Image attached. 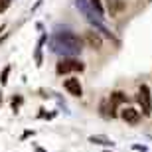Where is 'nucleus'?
<instances>
[{
	"label": "nucleus",
	"instance_id": "ddd939ff",
	"mask_svg": "<svg viewBox=\"0 0 152 152\" xmlns=\"http://www.w3.org/2000/svg\"><path fill=\"white\" fill-rule=\"evenodd\" d=\"M8 71H10V67H6L4 71H2V79H0L2 83H6V77H8Z\"/></svg>",
	"mask_w": 152,
	"mask_h": 152
},
{
	"label": "nucleus",
	"instance_id": "0eeeda50",
	"mask_svg": "<svg viewBox=\"0 0 152 152\" xmlns=\"http://www.w3.org/2000/svg\"><path fill=\"white\" fill-rule=\"evenodd\" d=\"M85 42L93 48V50H97V48H101V38L95 34V32H87L85 34Z\"/></svg>",
	"mask_w": 152,
	"mask_h": 152
},
{
	"label": "nucleus",
	"instance_id": "9b49d317",
	"mask_svg": "<svg viewBox=\"0 0 152 152\" xmlns=\"http://www.w3.org/2000/svg\"><path fill=\"white\" fill-rule=\"evenodd\" d=\"M89 140H91V142H97V144H113L111 140H107V138H103V136H91Z\"/></svg>",
	"mask_w": 152,
	"mask_h": 152
},
{
	"label": "nucleus",
	"instance_id": "6e6552de",
	"mask_svg": "<svg viewBox=\"0 0 152 152\" xmlns=\"http://www.w3.org/2000/svg\"><path fill=\"white\" fill-rule=\"evenodd\" d=\"M124 99H126V97H124L123 93H121V91L113 93V95H111V107H117V105H121V103H123Z\"/></svg>",
	"mask_w": 152,
	"mask_h": 152
},
{
	"label": "nucleus",
	"instance_id": "4468645a",
	"mask_svg": "<svg viewBox=\"0 0 152 152\" xmlns=\"http://www.w3.org/2000/svg\"><path fill=\"white\" fill-rule=\"evenodd\" d=\"M0 101H2V97H0Z\"/></svg>",
	"mask_w": 152,
	"mask_h": 152
},
{
	"label": "nucleus",
	"instance_id": "f8f14e48",
	"mask_svg": "<svg viewBox=\"0 0 152 152\" xmlns=\"http://www.w3.org/2000/svg\"><path fill=\"white\" fill-rule=\"evenodd\" d=\"M10 6V0H0V12H4Z\"/></svg>",
	"mask_w": 152,
	"mask_h": 152
},
{
	"label": "nucleus",
	"instance_id": "f03ea898",
	"mask_svg": "<svg viewBox=\"0 0 152 152\" xmlns=\"http://www.w3.org/2000/svg\"><path fill=\"white\" fill-rule=\"evenodd\" d=\"M75 6H77V8H79V12H81V14H83V16L87 18V22H91V24H93V26H95L97 30H99V32H103L105 36L113 38V34H111V32H109V30L105 28V26H103L101 16L97 14V12H95V8H93V6H91L89 2H87V0H75Z\"/></svg>",
	"mask_w": 152,
	"mask_h": 152
},
{
	"label": "nucleus",
	"instance_id": "20e7f679",
	"mask_svg": "<svg viewBox=\"0 0 152 152\" xmlns=\"http://www.w3.org/2000/svg\"><path fill=\"white\" fill-rule=\"evenodd\" d=\"M85 65L77 59H61V61L57 63L56 71L57 73H69V71H83Z\"/></svg>",
	"mask_w": 152,
	"mask_h": 152
},
{
	"label": "nucleus",
	"instance_id": "39448f33",
	"mask_svg": "<svg viewBox=\"0 0 152 152\" xmlns=\"http://www.w3.org/2000/svg\"><path fill=\"white\" fill-rule=\"evenodd\" d=\"M65 89L75 97L83 95V87H81V83H79V79H67V81H65Z\"/></svg>",
	"mask_w": 152,
	"mask_h": 152
},
{
	"label": "nucleus",
	"instance_id": "f257e3e1",
	"mask_svg": "<svg viewBox=\"0 0 152 152\" xmlns=\"http://www.w3.org/2000/svg\"><path fill=\"white\" fill-rule=\"evenodd\" d=\"M50 45H51V51H56L59 56H67V57L79 56L81 50H83V42L73 32H57V34H53L50 39Z\"/></svg>",
	"mask_w": 152,
	"mask_h": 152
},
{
	"label": "nucleus",
	"instance_id": "423d86ee",
	"mask_svg": "<svg viewBox=\"0 0 152 152\" xmlns=\"http://www.w3.org/2000/svg\"><path fill=\"white\" fill-rule=\"evenodd\" d=\"M123 118L126 121V123H130V124H136L138 118H140V115H138L136 109H124L123 111Z\"/></svg>",
	"mask_w": 152,
	"mask_h": 152
},
{
	"label": "nucleus",
	"instance_id": "9d476101",
	"mask_svg": "<svg viewBox=\"0 0 152 152\" xmlns=\"http://www.w3.org/2000/svg\"><path fill=\"white\" fill-rule=\"evenodd\" d=\"M89 4L93 6V8H95V12L99 14V16H103V12H105V10H103V4H101V0H89Z\"/></svg>",
	"mask_w": 152,
	"mask_h": 152
},
{
	"label": "nucleus",
	"instance_id": "1a4fd4ad",
	"mask_svg": "<svg viewBox=\"0 0 152 152\" xmlns=\"http://www.w3.org/2000/svg\"><path fill=\"white\" fill-rule=\"evenodd\" d=\"M121 8H123V4H121L118 0H113V2L109 0V12H111V16H117V12L121 10Z\"/></svg>",
	"mask_w": 152,
	"mask_h": 152
},
{
	"label": "nucleus",
	"instance_id": "7ed1b4c3",
	"mask_svg": "<svg viewBox=\"0 0 152 152\" xmlns=\"http://www.w3.org/2000/svg\"><path fill=\"white\" fill-rule=\"evenodd\" d=\"M136 101H138V105H140V109H142V115H144V117H150L152 115V101H150V89H148L146 85H142L140 89H138Z\"/></svg>",
	"mask_w": 152,
	"mask_h": 152
}]
</instances>
